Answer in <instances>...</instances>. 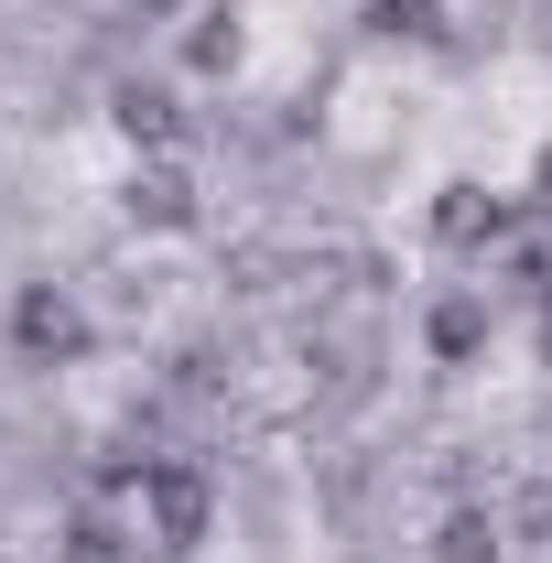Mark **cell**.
I'll return each instance as SVG.
<instances>
[{
    "label": "cell",
    "mask_w": 552,
    "mask_h": 563,
    "mask_svg": "<svg viewBox=\"0 0 552 563\" xmlns=\"http://www.w3.org/2000/svg\"><path fill=\"white\" fill-rule=\"evenodd\" d=\"M207 509H217V488H207V466H196V455H163V466L131 488L141 542H163V553H196V542H207Z\"/></svg>",
    "instance_id": "7a4b0ae2"
},
{
    "label": "cell",
    "mask_w": 552,
    "mask_h": 563,
    "mask_svg": "<svg viewBox=\"0 0 552 563\" xmlns=\"http://www.w3.org/2000/svg\"><path fill=\"white\" fill-rule=\"evenodd\" d=\"M120 217L131 228H196V174L174 152H141L131 174H120Z\"/></svg>",
    "instance_id": "3957f363"
},
{
    "label": "cell",
    "mask_w": 552,
    "mask_h": 563,
    "mask_svg": "<svg viewBox=\"0 0 552 563\" xmlns=\"http://www.w3.org/2000/svg\"><path fill=\"white\" fill-rule=\"evenodd\" d=\"M422 336H433V357H444V368H466V357L498 336V314H487V292H477V282H455V292L433 303V325H422Z\"/></svg>",
    "instance_id": "5b68a950"
},
{
    "label": "cell",
    "mask_w": 552,
    "mask_h": 563,
    "mask_svg": "<svg viewBox=\"0 0 552 563\" xmlns=\"http://www.w3.org/2000/svg\"><path fill=\"white\" fill-rule=\"evenodd\" d=\"M98 347V314H87V292H76V282H22V292H11V357H22V368H76V357Z\"/></svg>",
    "instance_id": "6da1fadb"
},
{
    "label": "cell",
    "mask_w": 552,
    "mask_h": 563,
    "mask_svg": "<svg viewBox=\"0 0 552 563\" xmlns=\"http://www.w3.org/2000/svg\"><path fill=\"white\" fill-rule=\"evenodd\" d=\"M109 131L131 141V152H174V141H185V98H174L163 76H120V87H109Z\"/></svg>",
    "instance_id": "277c9868"
},
{
    "label": "cell",
    "mask_w": 552,
    "mask_h": 563,
    "mask_svg": "<svg viewBox=\"0 0 552 563\" xmlns=\"http://www.w3.org/2000/svg\"><path fill=\"white\" fill-rule=\"evenodd\" d=\"M498 542H509V520H498V509H455V520L433 531V563H509Z\"/></svg>",
    "instance_id": "8992f818"
}]
</instances>
